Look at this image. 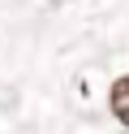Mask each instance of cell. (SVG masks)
I'll return each mask as SVG.
<instances>
[{"label": "cell", "instance_id": "cell-1", "mask_svg": "<svg viewBox=\"0 0 129 134\" xmlns=\"http://www.w3.org/2000/svg\"><path fill=\"white\" fill-rule=\"evenodd\" d=\"M108 99H112V113H116V121L129 130V74L112 82V95H108Z\"/></svg>", "mask_w": 129, "mask_h": 134}]
</instances>
